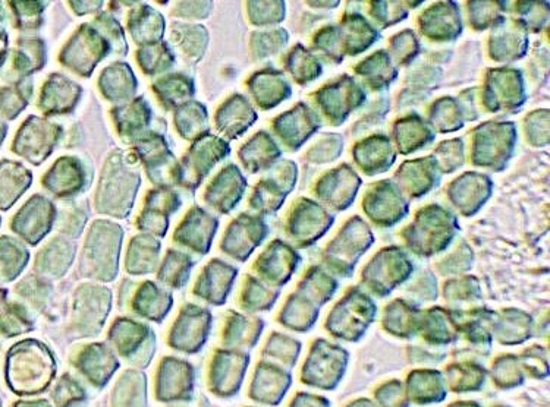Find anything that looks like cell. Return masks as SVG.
Instances as JSON below:
<instances>
[{
	"label": "cell",
	"mask_w": 550,
	"mask_h": 407,
	"mask_svg": "<svg viewBox=\"0 0 550 407\" xmlns=\"http://www.w3.org/2000/svg\"><path fill=\"white\" fill-rule=\"evenodd\" d=\"M348 365V352L326 340L311 346L301 380L310 387L333 390L339 386Z\"/></svg>",
	"instance_id": "6da1fadb"
},
{
	"label": "cell",
	"mask_w": 550,
	"mask_h": 407,
	"mask_svg": "<svg viewBox=\"0 0 550 407\" xmlns=\"http://www.w3.org/2000/svg\"><path fill=\"white\" fill-rule=\"evenodd\" d=\"M376 306L363 293H348L344 301L333 309L326 328L332 336L347 342H357L366 333L367 327L374 320Z\"/></svg>",
	"instance_id": "7a4b0ae2"
},
{
	"label": "cell",
	"mask_w": 550,
	"mask_h": 407,
	"mask_svg": "<svg viewBox=\"0 0 550 407\" xmlns=\"http://www.w3.org/2000/svg\"><path fill=\"white\" fill-rule=\"evenodd\" d=\"M380 255L382 257L374 258L367 268L366 282L374 293L383 296L405 280L410 271H413V265L405 260L401 252L386 251L385 255Z\"/></svg>",
	"instance_id": "3957f363"
},
{
	"label": "cell",
	"mask_w": 550,
	"mask_h": 407,
	"mask_svg": "<svg viewBox=\"0 0 550 407\" xmlns=\"http://www.w3.org/2000/svg\"><path fill=\"white\" fill-rule=\"evenodd\" d=\"M405 393L410 403L433 405L446 399L448 387L442 372L424 369V371H413L408 375Z\"/></svg>",
	"instance_id": "277c9868"
},
{
	"label": "cell",
	"mask_w": 550,
	"mask_h": 407,
	"mask_svg": "<svg viewBox=\"0 0 550 407\" xmlns=\"http://www.w3.org/2000/svg\"><path fill=\"white\" fill-rule=\"evenodd\" d=\"M291 386V374L272 367L262 365L257 369L256 381L253 384V399L269 405H278Z\"/></svg>",
	"instance_id": "5b68a950"
},
{
	"label": "cell",
	"mask_w": 550,
	"mask_h": 407,
	"mask_svg": "<svg viewBox=\"0 0 550 407\" xmlns=\"http://www.w3.org/2000/svg\"><path fill=\"white\" fill-rule=\"evenodd\" d=\"M446 387L454 393H468L483 387L486 380V369L474 361H462L449 365L445 375Z\"/></svg>",
	"instance_id": "8992f818"
},
{
	"label": "cell",
	"mask_w": 550,
	"mask_h": 407,
	"mask_svg": "<svg viewBox=\"0 0 550 407\" xmlns=\"http://www.w3.org/2000/svg\"><path fill=\"white\" fill-rule=\"evenodd\" d=\"M492 380L499 388H514L524 383V369L520 359L514 355H504L496 359L492 367Z\"/></svg>",
	"instance_id": "52a82bcc"
},
{
	"label": "cell",
	"mask_w": 550,
	"mask_h": 407,
	"mask_svg": "<svg viewBox=\"0 0 550 407\" xmlns=\"http://www.w3.org/2000/svg\"><path fill=\"white\" fill-rule=\"evenodd\" d=\"M385 328L389 333L399 337L413 336L417 328L413 309L396 301L395 305L389 306V309L386 308Z\"/></svg>",
	"instance_id": "ba28073f"
},
{
	"label": "cell",
	"mask_w": 550,
	"mask_h": 407,
	"mask_svg": "<svg viewBox=\"0 0 550 407\" xmlns=\"http://www.w3.org/2000/svg\"><path fill=\"white\" fill-rule=\"evenodd\" d=\"M424 339L436 346L448 345L455 339L445 315H439L438 311L430 312L427 326L424 327Z\"/></svg>",
	"instance_id": "9c48e42d"
},
{
	"label": "cell",
	"mask_w": 550,
	"mask_h": 407,
	"mask_svg": "<svg viewBox=\"0 0 550 407\" xmlns=\"http://www.w3.org/2000/svg\"><path fill=\"white\" fill-rule=\"evenodd\" d=\"M377 407H410L405 387L401 381H389L377 388L374 393Z\"/></svg>",
	"instance_id": "30bf717a"
},
{
	"label": "cell",
	"mask_w": 550,
	"mask_h": 407,
	"mask_svg": "<svg viewBox=\"0 0 550 407\" xmlns=\"http://www.w3.org/2000/svg\"><path fill=\"white\" fill-rule=\"evenodd\" d=\"M520 364L524 371L530 372V375H533V377L543 378L548 375V361L542 359L540 353L534 352V347L523 353Z\"/></svg>",
	"instance_id": "8fae6325"
},
{
	"label": "cell",
	"mask_w": 550,
	"mask_h": 407,
	"mask_svg": "<svg viewBox=\"0 0 550 407\" xmlns=\"http://www.w3.org/2000/svg\"><path fill=\"white\" fill-rule=\"evenodd\" d=\"M291 407H330V402L316 394L300 393L292 400Z\"/></svg>",
	"instance_id": "7c38bea8"
},
{
	"label": "cell",
	"mask_w": 550,
	"mask_h": 407,
	"mask_svg": "<svg viewBox=\"0 0 550 407\" xmlns=\"http://www.w3.org/2000/svg\"><path fill=\"white\" fill-rule=\"evenodd\" d=\"M3 173H5V175H0V184H3V182H5V184H9V182L14 181V176L6 175L8 170H3ZM2 188L3 186H0V204L3 205V200H6V189L5 191H2ZM17 194H20V191H17V189H14L12 186L8 185V195L9 198H11V201L14 200V198H17Z\"/></svg>",
	"instance_id": "4fadbf2b"
},
{
	"label": "cell",
	"mask_w": 550,
	"mask_h": 407,
	"mask_svg": "<svg viewBox=\"0 0 550 407\" xmlns=\"http://www.w3.org/2000/svg\"><path fill=\"white\" fill-rule=\"evenodd\" d=\"M347 407H377L376 403H373L372 400L369 399H358L354 400V402L350 403Z\"/></svg>",
	"instance_id": "5bb4252c"
},
{
	"label": "cell",
	"mask_w": 550,
	"mask_h": 407,
	"mask_svg": "<svg viewBox=\"0 0 550 407\" xmlns=\"http://www.w3.org/2000/svg\"><path fill=\"white\" fill-rule=\"evenodd\" d=\"M449 407H482L479 405V403L476 402H457L452 403Z\"/></svg>",
	"instance_id": "9a60e30c"
},
{
	"label": "cell",
	"mask_w": 550,
	"mask_h": 407,
	"mask_svg": "<svg viewBox=\"0 0 550 407\" xmlns=\"http://www.w3.org/2000/svg\"><path fill=\"white\" fill-rule=\"evenodd\" d=\"M3 50H5V36L0 34V55H2Z\"/></svg>",
	"instance_id": "2e32d148"
},
{
	"label": "cell",
	"mask_w": 550,
	"mask_h": 407,
	"mask_svg": "<svg viewBox=\"0 0 550 407\" xmlns=\"http://www.w3.org/2000/svg\"><path fill=\"white\" fill-rule=\"evenodd\" d=\"M498 407H502V406H498Z\"/></svg>",
	"instance_id": "e0dca14e"
}]
</instances>
